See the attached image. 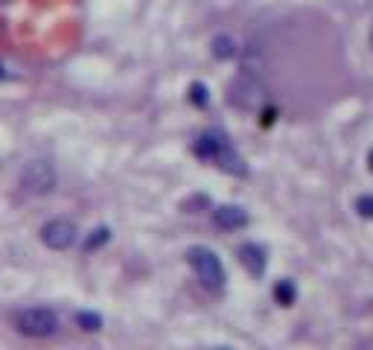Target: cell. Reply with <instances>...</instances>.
I'll use <instances>...</instances> for the list:
<instances>
[{
    "label": "cell",
    "instance_id": "6da1fadb",
    "mask_svg": "<svg viewBox=\"0 0 373 350\" xmlns=\"http://www.w3.org/2000/svg\"><path fill=\"white\" fill-rule=\"evenodd\" d=\"M228 99H231V105H236L242 111H263V105H266V88H263V82H259L257 76L239 73L231 82V88H228Z\"/></svg>",
    "mask_w": 373,
    "mask_h": 350
},
{
    "label": "cell",
    "instance_id": "7a4b0ae2",
    "mask_svg": "<svg viewBox=\"0 0 373 350\" xmlns=\"http://www.w3.org/2000/svg\"><path fill=\"white\" fill-rule=\"evenodd\" d=\"M187 260H190L192 269H196V275L204 286H213V289L224 286V265L216 257V251H210L204 245H192L187 251Z\"/></svg>",
    "mask_w": 373,
    "mask_h": 350
},
{
    "label": "cell",
    "instance_id": "3957f363",
    "mask_svg": "<svg viewBox=\"0 0 373 350\" xmlns=\"http://www.w3.org/2000/svg\"><path fill=\"white\" fill-rule=\"evenodd\" d=\"M59 327V319L53 309L47 307H36V309H26L18 315V330L29 339H44V336H53Z\"/></svg>",
    "mask_w": 373,
    "mask_h": 350
},
{
    "label": "cell",
    "instance_id": "277c9868",
    "mask_svg": "<svg viewBox=\"0 0 373 350\" xmlns=\"http://www.w3.org/2000/svg\"><path fill=\"white\" fill-rule=\"evenodd\" d=\"M21 187L32 196H47L53 187H56V170H53V163H47V161H32L24 166V173H21Z\"/></svg>",
    "mask_w": 373,
    "mask_h": 350
},
{
    "label": "cell",
    "instance_id": "5b68a950",
    "mask_svg": "<svg viewBox=\"0 0 373 350\" xmlns=\"http://www.w3.org/2000/svg\"><path fill=\"white\" fill-rule=\"evenodd\" d=\"M41 242L53 251H64L76 242V225L70 219H50L41 228Z\"/></svg>",
    "mask_w": 373,
    "mask_h": 350
},
{
    "label": "cell",
    "instance_id": "8992f818",
    "mask_svg": "<svg viewBox=\"0 0 373 350\" xmlns=\"http://www.w3.org/2000/svg\"><path fill=\"white\" fill-rule=\"evenodd\" d=\"M213 222L222 228V231H239V228H245L248 225V213L236 207V205H222L216 207L213 213Z\"/></svg>",
    "mask_w": 373,
    "mask_h": 350
},
{
    "label": "cell",
    "instance_id": "52a82bcc",
    "mask_svg": "<svg viewBox=\"0 0 373 350\" xmlns=\"http://www.w3.org/2000/svg\"><path fill=\"white\" fill-rule=\"evenodd\" d=\"M239 263L245 265V269L259 277L266 272V251H263V245H257V242H245V245H239Z\"/></svg>",
    "mask_w": 373,
    "mask_h": 350
},
{
    "label": "cell",
    "instance_id": "ba28073f",
    "mask_svg": "<svg viewBox=\"0 0 373 350\" xmlns=\"http://www.w3.org/2000/svg\"><path fill=\"white\" fill-rule=\"evenodd\" d=\"M213 163H219L224 173H231V175H248V166H245V161H242L236 152H234V146L224 140L222 146H219V152L213 155Z\"/></svg>",
    "mask_w": 373,
    "mask_h": 350
},
{
    "label": "cell",
    "instance_id": "9c48e42d",
    "mask_svg": "<svg viewBox=\"0 0 373 350\" xmlns=\"http://www.w3.org/2000/svg\"><path fill=\"white\" fill-rule=\"evenodd\" d=\"M224 140H228L224 131H204V135L196 140V146H192V152H196V158H201V161H213V155L219 152V146Z\"/></svg>",
    "mask_w": 373,
    "mask_h": 350
},
{
    "label": "cell",
    "instance_id": "30bf717a",
    "mask_svg": "<svg viewBox=\"0 0 373 350\" xmlns=\"http://www.w3.org/2000/svg\"><path fill=\"white\" fill-rule=\"evenodd\" d=\"M295 298H298V289H295V283L291 280H277L274 283V301H277L280 307H291L295 304Z\"/></svg>",
    "mask_w": 373,
    "mask_h": 350
},
{
    "label": "cell",
    "instance_id": "8fae6325",
    "mask_svg": "<svg viewBox=\"0 0 373 350\" xmlns=\"http://www.w3.org/2000/svg\"><path fill=\"white\" fill-rule=\"evenodd\" d=\"M213 56H216V59H234V56H236V41H234L231 36L213 38Z\"/></svg>",
    "mask_w": 373,
    "mask_h": 350
},
{
    "label": "cell",
    "instance_id": "7c38bea8",
    "mask_svg": "<svg viewBox=\"0 0 373 350\" xmlns=\"http://www.w3.org/2000/svg\"><path fill=\"white\" fill-rule=\"evenodd\" d=\"M111 240V231L108 228H96L88 233V240H85V251H96V248H102L105 242Z\"/></svg>",
    "mask_w": 373,
    "mask_h": 350
},
{
    "label": "cell",
    "instance_id": "4fadbf2b",
    "mask_svg": "<svg viewBox=\"0 0 373 350\" xmlns=\"http://www.w3.org/2000/svg\"><path fill=\"white\" fill-rule=\"evenodd\" d=\"M76 324L88 330V333H96V330H102V319L96 312H76Z\"/></svg>",
    "mask_w": 373,
    "mask_h": 350
},
{
    "label": "cell",
    "instance_id": "5bb4252c",
    "mask_svg": "<svg viewBox=\"0 0 373 350\" xmlns=\"http://www.w3.org/2000/svg\"><path fill=\"white\" fill-rule=\"evenodd\" d=\"M190 103L199 105V108H204L210 103V94H207V88L201 85V82H192V85H190Z\"/></svg>",
    "mask_w": 373,
    "mask_h": 350
},
{
    "label": "cell",
    "instance_id": "9a60e30c",
    "mask_svg": "<svg viewBox=\"0 0 373 350\" xmlns=\"http://www.w3.org/2000/svg\"><path fill=\"white\" fill-rule=\"evenodd\" d=\"M356 213L362 216V219H373V196H359L356 198Z\"/></svg>",
    "mask_w": 373,
    "mask_h": 350
},
{
    "label": "cell",
    "instance_id": "2e32d148",
    "mask_svg": "<svg viewBox=\"0 0 373 350\" xmlns=\"http://www.w3.org/2000/svg\"><path fill=\"white\" fill-rule=\"evenodd\" d=\"M367 170L373 173V149H370V152H367Z\"/></svg>",
    "mask_w": 373,
    "mask_h": 350
},
{
    "label": "cell",
    "instance_id": "e0dca14e",
    "mask_svg": "<svg viewBox=\"0 0 373 350\" xmlns=\"http://www.w3.org/2000/svg\"><path fill=\"white\" fill-rule=\"evenodd\" d=\"M0 79H6V68H3V64H0Z\"/></svg>",
    "mask_w": 373,
    "mask_h": 350
},
{
    "label": "cell",
    "instance_id": "ac0fdd59",
    "mask_svg": "<svg viewBox=\"0 0 373 350\" xmlns=\"http://www.w3.org/2000/svg\"><path fill=\"white\" fill-rule=\"evenodd\" d=\"M370 44H373V29H370Z\"/></svg>",
    "mask_w": 373,
    "mask_h": 350
},
{
    "label": "cell",
    "instance_id": "d6986e66",
    "mask_svg": "<svg viewBox=\"0 0 373 350\" xmlns=\"http://www.w3.org/2000/svg\"><path fill=\"white\" fill-rule=\"evenodd\" d=\"M219 350H231V347H219Z\"/></svg>",
    "mask_w": 373,
    "mask_h": 350
}]
</instances>
